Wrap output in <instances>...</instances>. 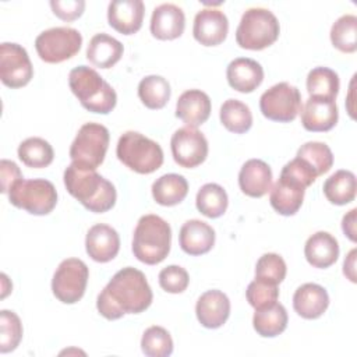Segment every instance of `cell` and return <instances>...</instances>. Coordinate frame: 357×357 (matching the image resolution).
Returning a JSON list of instances; mask_svg holds the SVG:
<instances>
[{"mask_svg":"<svg viewBox=\"0 0 357 357\" xmlns=\"http://www.w3.org/2000/svg\"><path fill=\"white\" fill-rule=\"evenodd\" d=\"M18 158L20 160L28 166L35 169H42L49 166L53 162L54 152L52 145L39 137H31L24 139L18 146Z\"/></svg>","mask_w":357,"mask_h":357,"instance_id":"33","label":"cell"},{"mask_svg":"<svg viewBox=\"0 0 357 357\" xmlns=\"http://www.w3.org/2000/svg\"><path fill=\"white\" fill-rule=\"evenodd\" d=\"M188 192V183L181 174L169 173L156 178L152 184L153 199L163 206H174L184 201Z\"/></svg>","mask_w":357,"mask_h":357,"instance_id":"28","label":"cell"},{"mask_svg":"<svg viewBox=\"0 0 357 357\" xmlns=\"http://www.w3.org/2000/svg\"><path fill=\"white\" fill-rule=\"evenodd\" d=\"M123 52L121 42L102 32L91 38L86 47V59L99 68H110L121 59Z\"/></svg>","mask_w":357,"mask_h":357,"instance_id":"27","label":"cell"},{"mask_svg":"<svg viewBox=\"0 0 357 357\" xmlns=\"http://www.w3.org/2000/svg\"><path fill=\"white\" fill-rule=\"evenodd\" d=\"M152 290L145 275L127 266L113 275L99 293L96 308L109 321L121 318L124 314H139L152 303Z\"/></svg>","mask_w":357,"mask_h":357,"instance_id":"1","label":"cell"},{"mask_svg":"<svg viewBox=\"0 0 357 357\" xmlns=\"http://www.w3.org/2000/svg\"><path fill=\"white\" fill-rule=\"evenodd\" d=\"M238 185L248 197H264L272 187V170L269 165L261 159L247 160L240 169Z\"/></svg>","mask_w":357,"mask_h":357,"instance_id":"22","label":"cell"},{"mask_svg":"<svg viewBox=\"0 0 357 357\" xmlns=\"http://www.w3.org/2000/svg\"><path fill=\"white\" fill-rule=\"evenodd\" d=\"M280 25L276 15L268 8L252 7L244 11L236 29V42L248 50H262L276 42Z\"/></svg>","mask_w":357,"mask_h":357,"instance_id":"6","label":"cell"},{"mask_svg":"<svg viewBox=\"0 0 357 357\" xmlns=\"http://www.w3.org/2000/svg\"><path fill=\"white\" fill-rule=\"evenodd\" d=\"M229 32V21L219 8H202L194 18L192 35L204 46L220 45Z\"/></svg>","mask_w":357,"mask_h":357,"instance_id":"15","label":"cell"},{"mask_svg":"<svg viewBox=\"0 0 357 357\" xmlns=\"http://www.w3.org/2000/svg\"><path fill=\"white\" fill-rule=\"evenodd\" d=\"M220 123L226 130L234 134H244L252 126L250 107L238 99H227L220 106Z\"/></svg>","mask_w":357,"mask_h":357,"instance_id":"32","label":"cell"},{"mask_svg":"<svg viewBox=\"0 0 357 357\" xmlns=\"http://www.w3.org/2000/svg\"><path fill=\"white\" fill-rule=\"evenodd\" d=\"M33 77V67L26 50L18 43L0 45V79L6 86L22 88Z\"/></svg>","mask_w":357,"mask_h":357,"instance_id":"12","label":"cell"},{"mask_svg":"<svg viewBox=\"0 0 357 357\" xmlns=\"http://www.w3.org/2000/svg\"><path fill=\"white\" fill-rule=\"evenodd\" d=\"M296 156L307 162L314 169L317 176L329 172L333 165V155L331 148L326 144L318 141H310L301 145Z\"/></svg>","mask_w":357,"mask_h":357,"instance_id":"37","label":"cell"},{"mask_svg":"<svg viewBox=\"0 0 357 357\" xmlns=\"http://www.w3.org/2000/svg\"><path fill=\"white\" fill-rule=\"evenodd\" d=\"M170 85L160 75H146L138 84V96L148 109H162L170 99Z\"/></svg>","mask_w":357,"mask_h":357,"instance_id":"34","label":"cell"},{"mask_svg":"<svg viewBox=\"0 0 357 357\" xmlns=\"http://www.w3.org/2000/svg\"><path fill=\"white\" fill-rule=\"evenodd\" d=\"M286 262L284 259L275 252H268L259 257L255 265V278L264 279L266 282L279 284L286 278Z\"/></svg>","mask_w":357,"mask_h":357,"instance_id":"41","label":"cell"},{"mask_svg":"<svg viewBox=\"0 0 357 357\" xmlns=\"http://www.w3.org/2000/svg\"><path fill=\"white\" fill-rule=\"evenodd\" d=\"M356 213H357V209L353 208L342 219V230L349 237V240H351L353 243H356V240H357V237H356Z\"/></svg>","mask_w":357,"mask_h":357,"instance_id":"46","label":"cell"},{"mask_svg":"<svg viewBox=\"0 0 357 357\" xmlns=\"http://www.w3.org/2000/svg\"><path fill=\"white\" fill-rule=\"evenodd\" d=\"M305 187L293 178L279 176V180L271 187L269 202L272 208L283 216H291L303 205Z\"/></svg>","mask_w":357,"mask_h":357,"instance_id":"21","label":"cell"},{"mask_svg":"<svg viewBox=\"0 0 357 357\" xmlns=\"http://www.w3.org/2000/svg\"><path fill=\"white\" fill-rule=\"evenodd\" d=\"M109 139V130L105 126L99 123H85L78 130L70 146V158L73 163L96 170L105 160Z\"/></svg>","mask_w":357,"mask_h":357,"instance_id":"7","label":"cell"},{"mask_svg":"<svg viewBox=\"0 0 357 357\" xmlns=\"http://www.w3.org/2000/svg\"><path fill=\"white\" fill-rule=\"evenodd\" d=\"M174 162L185 169L199 166L208 156V141L205 135L192 127H181L170 139Z\"/></svg>","mask_w":357,"mask_h":357,"instance_id":"13","label":"cell"},{"mask_svg":"<svg viewBox=\"0 0 357 357\" xmlns=\"http://www.w3.org/2000/svg\"><path fill=\"white\" fill-rule=\"evenodd\" d=\"M50 7L56 17L63 21H74L82 15L85 10L84 0H52Z\"/></svg>","mask_w":357,"mask_h":357,"instance_id":"44","label":"cell"},{"mask_svg":"<svg viewBox=\"0 0 357 357\" xmlns=\"http://www.w3.org/2000/svg\"><path fill=\"white\" fill-rule=\"evenodd\" d=\"M24 178L20 167L13 162L3 159L0 162V181H1V192L8 194L10 188L18 181Z\"/></svg>","mask_w":357,"mask_h":357,"instance_id":"45","label":"cell"},{"mask_svg":"<svg viewBox=\"0 0 357 357\" xmlns=\"http://www.w3.org/2000/svg\"><path fill=\"white\" fill-rule=\"evenodd\" d=\"M356 176L350 170H337L324 183V194L331 204L346 205L356 197Z\"/></svg>","mask_w":357,"mask_h":357,"instance_id":"30","label":"cell"},{"mask_svg":"<svg viewBox=\"0 0 357 357\" xmlns=\"http://www.w3.org/2000/svg\"><path fill=\"white\" fill-rule=\"evenodd\" d=\"M300 112L303 127L312 132L332 130L339 119L336 100L324 96H310Z\"/></svg>","mask_w":357,"mask_h":357,"instance_id":"14","label":"cell"},{"mask_svg":"<svg viewBox=\"0 0 357 357\" xmlns=\"http://www.w3.org/2000/svg\"><path fill=\"white\" fill-rule=\"evenodd\" d=\"M211 114V99L201 89H188L183 92L176 103V117L188 127L197 128L204 124Z\"/></svg>","mask_w":357,"mask_h":357,"instance_id":"23","label":"cell"},{"mask_svg":"<svg viewBox=\"0 0 357 357\" xmlns=\"http://www.w3.org/2000/svg\"><path fill=\"white\" fill-rule=\"evenodd\" d=\"M185 15L183 10L172 3H163L152 11L151 33L160 40H172L184 32Z\"/></svg>","mask_w":357,"mask_h":357,"instance_id":"19","label":"cell"},{"mask_svg":"<svg viewBox=\"0 0 357 357\" xmlns=\"http://www.w3.org/2000/svg\"><path fill=\"white\" fill-rule=\"evenodd\" d=\"M89 278L86 264L78 258H67L57 266L52 279L54 297L64 304L79 301L85 293Z\"/></svg>","mask_w":357,"mask_h":357,"instance_id":"10","label":"cell"},{"mask_svg":"<svg viewBox=\"0 0 357 357\" xmlns=\"http://www.w3.org/2000/svg\"><path fill=\"white\" fill-rule=\"evenodd\" d=\"M332 45L343 52L353 53L357 49V17L353 14H344L339 17L331 28Z\"/></svg>","mask_w":357,"mask_h":357,"instance_id":"35","label":"cell"},{"mask_svg":"<svg viewBox=\"0 0 357 357\" xmlns=\"http://www.w3.org/2000/svg\"><path fill=\"white\" fill-rule=\"evenodd\" d=\"M328 305V291L317 283H304L294 291L293 308L304 319L319 318Z\"/></svg>","mask_w":357,"mask_h":357,"instance_id":"25","label":"cell"},{"mask_svg":"<svg viewBox=\"0 0 357 357\" xmlns=\"http://www.w3.org/2000/svg\"><path fill=\"white\" fill-rule=\"evenodd\" d=\"M343 273L353 283L356 282V248H353L343 262Z\"/></svg>","mask_w":357,"mask_h":357,"instance_id":"47","label":"cell"},{"mask_svg":"<svg viewBox=\"0 0 357 357\" xmlns=\"http://www.w3.org/2000/svg\"><path fill=\"white\" fill-rule=\"evenodd\" d=\"M287 311L278 301L269 307L255 310L252 317V326L262 337H275L280 335L287 326Z\"/></svg>","mask_w":357,"mask_h":357,"instance_id":"29","label":"cell"},{"mask_svg":"<svg viewBox=\"0 0 357 357\" xmlns=\"http://www.w3.org/2000/svg\"><path fill=\"white\" fill-rule=\"evenodd\" d=\"M145 6L141 0H114L107 7L109 25L123 35H132L142 26Z\"/></svg>","mask_w":357,"mask_h":357,"instance_id":"16","label":"cell"},{"mask_svg":"<svg viewBox=\"0 0 357 357\" xmlns=\"http://www.w3.org/2000/svg\"><path fill=\"white\" fill-rule=\"evenodd\" d=\"M82 45L81 33L70 26H56L40 32L35 39L38 56L45 63H61L75 56Z\"/></svg>","mask_w":357,"mask_h":357,"instance_id":"9","label":"cell"},{"mask_svg":"<svg viewBox=\"0 0 357 357\" xmlns=\"http://www.w3.org/2000/svg\"><path fill=\"white\" fill-rule=\"evenodd\" d=\"M86 254L96 262L112 261L120 250L119 233L109 225L98 223L93 225L85 238Z\"/></svg>","mask_w":357,"mask_h":357,"instance_id":"17","label":"cell"},{"mask_svg":"<svg viewBox=\"0 0 357 357\" xmlns=\"http://www.w3.org/2000/svg\"><path fill=\"white\" fill-rule=\"evenodd\" d=\"M141 349L148 357H167L173 353V339L165 328L153 325L144 332Z\"/></svg>","mask_w":357,"mask_h":357,"instance_id":"38","label":"cell"},{"mask_svg":"<svg viewBox=\"0 0 357 357\" xmlns=\"http://www.w3.org/2000/svg\"><path fill=\"white\" fill-rule=\"evenodd\" d=\"M304 255L314 268H329L339 257V243L331 233L317 231L305 241Z\"/></svg>","mask_w":357,"mask_h":357,"instance_id":"26","label":"cell"},{"mask_svg":"<svg viewBox=\"0 0 357 357\" xmlns=\"http://www.w3.org/2000/svg\"><path fill=\"white\" fill-rule=\"evenodd\" d=\"M68 85L79 103L92 113L107 114L117 103L116 91L88 66L73 68L68 74Z\"/></svg>","mask_w":357,"mask_h":357,"instance_id":"4","label":"cell"},{"mask_svg":"<svg viewBox=\"0 0 357 357\" xmlns=\"http://www.w3.org/2000/svg\"><path fill=\"white\" fill-rule=\"evenodd\" d=\"M116 155L123 165L139 174L153 173L163 163L160 145L137 131H126L119 138Z\"/></svg>","mask_w":357,"mask_h":357,"instance_id":"5","label":"cell"},{"mask_svg":"<svg viewBox=\"0 0 357 357\" xmlns=\"http://www.w3.org/2000/svg\"><path fill=\"white\" fill-rule=\"evenodd\" d=\"M10 202L32 215H47L57 204V191L52 181L45 178L18 180L8 191Z\"/></svg>","mask_w":357,"mask_h":357,"instance_id":"8","label":"cell"},{"mask_svg":"<svg viewBox=\"0 0 357 357\" xmlns=\"http://www.w3.org/2000/svg\"><path fill=\"white\" fill-rule=\"evenodd\" d=\"M63 178L70 195L88 211L103 213L114 206L117 198L116 188L109 180L96 173V170L71 163L64 170Z\"/></svg>","mask_w":357,"mask_h":357,"instance_id":"2","label":"cell"},{"mask_svg":"<svg viewBox=\"0 0 357 357\" xmlns=\"http://www.w3.org/2000/svg\"><path fill=\"white\" fill-rule=\"evenodd\" d=\"M188 283L190 276L187 271L178 265H169L159 272V284L167 293H183Z\"/></svg>","mask_w":357,"mask_h":357,"instance_id":"42","label":"cell"},{"mask_svg":"<svg viewBox=\"0 0 357 357\" xmlns=\"http://www.w3.org/2000/svg\"><path fill=\"white\" fill-rule=\"evenodd\" d=\"M22 337L20 317L8 310L0 311V351L8 353L17 349Z\"/></svg>","mask_w":357,"mask_h":357,"instance_id":"39","label":"cell"},{"mask_svg":"<svg viewBox=\"0 0 357 357\" xmlns=\"http://www.w3.org/2000/svg\"><path fill=\"white\" fill-rule=\"evenodd\" d=\"M247 301L251 307L255 310L269 307L278 301L279 297V289L278 284L266 282L264 279L255 278L245 290Z\"/></svg>","mask_w":357,"mask_h":357,"instance_id":"40","label":"cell"},{"mask_svg":"<svg viewBox=\"0 0 357 357\" xmlns=\"http://www.w3.org/2000/svg\"><path fill=\"white\" fill-rule=\"evenodd\" d=\"M195 314L202 326L220 328L230 315V300L220 290H208L198 298Z\"/></svg>","mask_w":357,"mask_h":357,"instance_id":"18","label":"cell"},{"mask_svg":"<svg viewBox=\"0 0 357 357\" xmlns=\"http://www.w3.org/2000/svg\"><path fill=\"white\" fill-rule=\"evenodd\" d=\"M172 229L169 223L158 215H144L139 218L132 236L134 257L146 264L162 262L170 251Z\"/></svg>","mask_w":357,"mask_h":357,"instance_id":"3","label":"cell"},{"mask_svg":"<svg viewBox=\"0 0 357 357\" xmlns=\"http://www.w3.org/2000/svg\"><path fill=\"white\" fill-rule=\"evenodd\" d=\"M229 198L225 188L216 183L204 184L195 198L197 209L206 218L216 219L222 216L227 209Z\"/></svg>","mask_w":357,"mask_h":357,"instance_id":"31","label":"cell"},{"mask_svg":"<svg viewBox=\"0 0 357 357\" xmlns=\"http://www.w3.org/2000/svg\"><path fill=\"white\" fill-rule=\"evenodd\" d=\"M280 176L293 178L305 188L310 187L318 177L317 173L314 172V169L307 162H304L303 159H300L297 156L283 166Z\"/></svg>","mask_w":357,"mask_h":357,"instance_id":"43","label":"cell"},{"mask_svg":"<svg viewBox=\"0 0 357 357\" xmlns=\"http://www.w3.org/2000/svg\"><path fill=\"white\" fill-rule=\"evenodd\" d=\"M259 109L272 121H293L301 110L300 91L289 82L275 84L261 95Z\"/></svg>","mask_w":357,"mask_h":357,"instance_id":"11","label":"cell"},{"mask_svg":"<svg viewBox=\"0 0 357 357\" xmlns=\"http://www.w3.org/2000/svg\"><path fill=\"white\" fill-rule=\"evenodd\" d=\"M339 86V75L328 67H315L307 75V91L310 96L336 99Z\"/></svg>","mask_w":357,"mask_h":357,"instance_id":"36","label":"cell"},{"mask_svg":"<svg viewBox=\"0 0 357 357\" xmlns=\"http://www.w3.org/2000/svg\"><path fill=\"white\" fill-rule=\"evenodd\" d=\"M226 77L233 89L241 93H250L262 84L264 68L252 59L237 57L229 63Z\"/></svg>","mask_w":357,"mask_h":357,"instance_id":"20","label":"cell"},{"mask_svg":"<svg viewBox=\"0 0 357 357\" xmlns=\"http://www.w3.org/2000/svg\"><path fill=\"white\" fill-rule=\"evenodd\" d=\"M180 247L188 255H202L212 250L215 244V230L198 219L187 220L178 234Z\"/></svg>","mask_w":357,"mask_h":357,"instance_id":"24","label":"cell"}]
</instances>
